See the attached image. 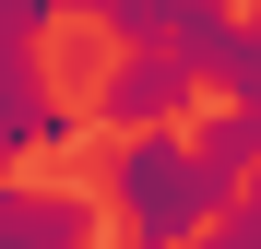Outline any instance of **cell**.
I'll use <instances>...</instances> for the list:
<instances>
[{"label":"cell","instance_id":"cell-1","mask_svg":"<svg viewBox=\"0 0 261 249\" xmlns=\"http://www.w3.org/2000/svg\"><path fill=\"white\" fill-rule=\"evenodd\" d=\"M95 190H107V202H95V226H107L119 249H190V237L238 202V190L190 154V131H178V119H166V131H107Z\"/></svg>","mask_w":261,"mask_h":249},{"label":"cell","instance_id":"cell-2","mask_svg":"<svg viewBox=\"0 0 261 249\" xmlns=\"http://www.w3.org/2000/svg\"><path fill=\"white\" fill-rule=\"evenodd\" d=\"M190 107H202V71L178 48H107V71H95V119L107 131H166Z\"/></svg>","mask_w":261,"mask_h":249},{"label":"cell","instance_id":"cell-3","mask_svg":"<svg viewBox=\"0 0 261 249\" xmlns=\"http://www.w3.org/2000/svg\"><path fill=\"white\" fill-rule=\"evenodd\" d=\"M71 143H83V107L36 71V48H0V178L24 154H71Z\"/></svg>","mask_w":261,"mask_h":249},{"label":"cell","instance_id":"cell-4","mask_svg":"<svg viewBox=\"0 0 261 249\" xmlns=\"http://www.w3.org/2000/svg\"><path fill=\"white\" fill-rule=\"evenodd\" d=\"M95 202L60 178H0V249H95Z\"/></svg>","mask_w":261,"mask_h":249},{"label":"cell","instance_id":"cell-5","mask_svg":"<svg viewBox=\"0 0 261 249\" xmlns=\"http://www.w3.org/2000/svg\"><path fill=\"white\" fill-rule=\"evenodd\" d=\"M178 60H190L202 83H226L238 107H261V0H226V12H214V24L190 36Z\"/></svg>","mask_w":261,"mask_h":249},{"label":"cell","instance_id":"cell-6","mask_svg":"<svg viewBox=\"0 0 261 249\" xmlns=\"http://www.w3.org/2000/svg\"><path fill=\"white\" fill-rule=\"evenodd\" d=\"M71 12H95L107 48H190V36L226 12V0H71Z\"/></svg>","mask_w":261,"mask_h":249},{"label":"cell","instance_id":"cell-7","mask_svg":"<svg viewBox=\"0 0 261 249\" xmlns=\"http://www.w3.org/2000/svg\"><path fill=\"white\" fill-rule=\"evenodd\" d=\"M190 249H261V178H238V202H226V214H214Z\"/></svg>","mask_w":261,"mask_h":249},{"label":"cell","instance_id":"cell-8","mask_svg":"<svg viewBox=\"0 0 261 249\" xmlns=\"http://www.w3.org/2000/svg\"><path fill=\"white\" fill-rule=\"evenodd\" d=\"M36 36H48V24H36L24 0H0V48H36Z\"/></svg>","mask_w":261,"mask_h":249},{"label":"cell","instance_id":"cell-9","mask_svg":"<svg viewBox=\"0 0 261 249\" xmlns=\"http://www.w3.org/2000/svg\"><path fill=\"white\" fill-rule=\"evenodd\" d=\"M249 178H261V107H249Z\"/></svg>","mask_w":261,"mask_h":249},{"label":"cell","instance_id":"cell-10","mask_svg":"<svg viewBox=\"0 0 261 249\" xmlns=\"http://www.w3.org/2000/svg\"><path fill=\"white\" fill-rule=\"evenodd\" d=\"M24 12H36V24H48V12H71V0H24Z\"/></svg>","mask_w":261,"mask_h":249}]
</instances>
